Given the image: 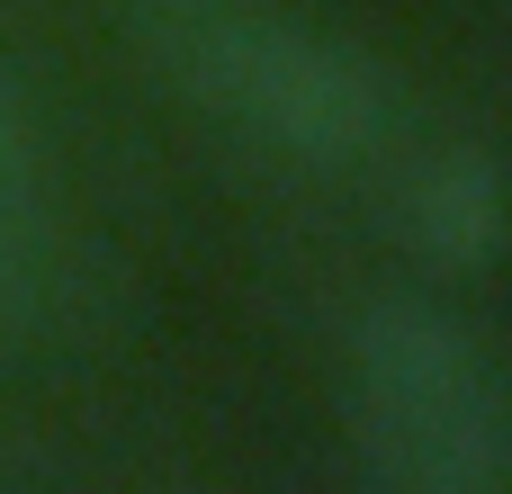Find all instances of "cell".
<instances>
[{"label":"cell","instance_id":"6da1fadb","mask_svg":"<svg viewBox=\"0 0 512 494\" xmlns=\"http://www.w3.org/2000/svg\"><path fill=\"white\" fill-rule=\"evenodd\" d=\"M117 27L153 54L171 90H189L216 126L243 144L306 162V171H360L396 144V81L369 45L333 36L324 18L288 0H108Z\"/></svg>","mask_w":512,"mask_h":494},{"label":"cell","instance_id":"7a4b0ae2","mask_svg":"<svg viewBox=\"0 0 512 494\" xmlns=\"http://www.w3.org/2000/svg\"><path fill=\"white\" fill-rule=\"evenodd\" d=\"M342 432L387 494H512V360L432 297H369L342 333Z\"/></svg>","mask_w":512,"mask_h":494},{"label":"cell","instance_id":"3957f363","mask_svg":"<svg viewBox=\"0 0 512 494\" xmlns=\"http://www.w3.org/2000/svg\"><path fill=\"white\" fill-rule=\"evenodd\" d=\"M387 216L432 270H486L512 234V180L477 135H423L387 144Z\"/></svg>","mask_w":512,"mask_h":494},{"label":"cell","instance_id":"277c9868","mask_svg":"<svg viewBox=\"0 0 512 494\" xmlns=\"http://www.w3.org/2000/svg\"><path fill=\"white\" fill-rule=\"evenodd\" d=\"M63 288V216H54V180L45 153L0 81V315H45Z\"/></svg>","mask_w":512,"mask_h":494}]
</instances>
